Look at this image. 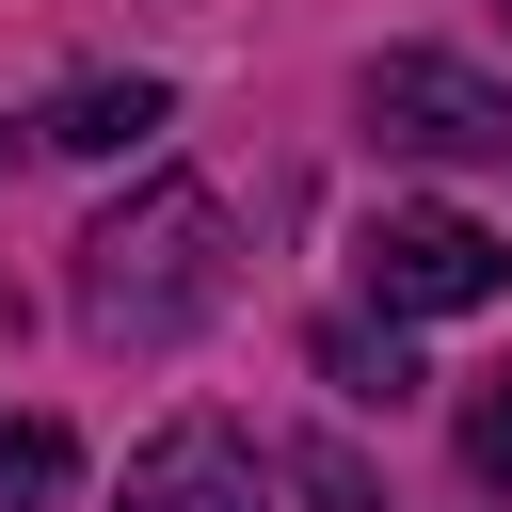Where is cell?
Here are the masks:
<instances>
[{
    "instance_id": "9c48e42d",
    "label": "cell",
    "mask_w": 512,
    "mask_h": 512,
    "mask_svg": "<svg viewBox=\"0 0 512 512\" xmlns=\"http://www.w3.org/2000/svg\"><path fill=\"white\" fill-rule=\"evenodd\" d=\"M16 160H32V128H0V176H16Z\"/></svg>"
},
{
    "instance_id": "ba28073f",
    "label": "cell",
    "mask_w": 512,
    "mask_h": 512,
    "mask_svg": "<svg viewBox=\"0 0 512 512\" xmlns=\"http://www.w3.org/2000/svg\"><path fill=\"white\" fill-rule=\"evenodd\" d=\"M464 464H480V480H496V496H512V368H496V384H480V400H464Z\"/></svg>"
},
{
    "instance_id": "52a82bcc",
    "label": "cell",
    "mask_w": 512,
    "mask_h": 512,
    "mask_svg": "<svg viewBox=\"0 0 512 512\" xmlns=\"http://www.w3.org/2000/svg\"><path fill=\"white\" fill-rule=\"evenodd\" d=\"M64 480H80V448H64L48 416H16V432H0V512H48Z\"/></svg>"
},
{
    "instance_id": "8992f818",
    "label": "cell",
    "mask_w": 512,
    "mask_h": 512,
    "mask_svg": "<svg viewBox=\"0 0 512 512\" xmlns=\"http://www.w3.org/2000/svg\"><path fill=\"white\" fill-rule=\"evenodd\" d=\"M320 384H336V400H400V384H416L400 320H384V336H368V320H320Z\"/></svg>"
},
{
    "instance_id": "277c9868",
    "label": "cell",
    "mask_w": 512,
    "mask_h": 512,
    "mask_svg": "<svg viewBox=\"0 0 512 512\" xmlns=\"http://www.w3.org/2000/svg\"><path fill=\"white\" fill-rule=\"evenodd\" d=\"M112 512H272V480H256V448L224 432V416H176L144 464H128V496Z\"/></svg>"
},
{
    "instance_id": "6da1fadb",
    "label": "cell",
    "mask_w": 512,
    "mask_h": 512,
    "mask_svg": "<svg viewBox=\"0 0 512 512\" xmlns=\"http://www.w3.org/2000/svg\"><path fill=\"white\" fill-rule=\"evenodd\" d=\"M224 288H240V224H224L208 176H144L80 240V336L96 352H176V336L224 320Z\"/></svg>"
},
{
    "instance_id": "3957f363",
    "label": "cell",
    "mask_w": 512,
    "mask_h": 512,
    "mask_svg": "<svg viewBox=\"0 0 512 512\" xmlns=\"http://www.w3.org/2000/svg\"><path fill=\"white\" fill-rule=\"evenodd\" d=\"M352 112H368L384 160H512V96L480 64H448V48H384L352 80Z\"/></svg>"
},
{
    "instance_id": "7a4b0ae2",
    "label": "cell",
    "mask_w": 512,
    "mask_h": 512,
    "mask_svg": "<svg viewBox=\"0 0 512 512\" xmlns=\"http://www.w3.org/2000/svg\"><path fill=\"white\" fill-rule=\"evenodd\" d=\"M352 272H368L384 320H480V304L512 288V240H496L480 208H368Z\"/></svg>"
},
{
    "instance_id": "5b68a950",
    "label": "cell",
    "mask_w": 512,
    "mask_h": 512,
    "mask_svg": "<svg viewBox=\"0 0 512 512\" xmlns=\"http://www.w3.org/2000/svg\"><path fill=\"white\" fill-rule=\"evenodd\" d=\"M160 128H176V96H160V80H64V96L32 112V144H48V160H144Z\"/></svg>"
}]
</instances>
